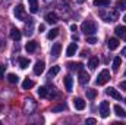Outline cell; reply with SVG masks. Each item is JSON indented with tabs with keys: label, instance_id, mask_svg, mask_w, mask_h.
<instances>
[{
	"label": "cell",
	"instance_id": "1",
	"mask_svg": "<svg viewBox=\"0 0 126 125\" xmlns=\"http://www.w3.org/2000/svg\"><path fill=\"white\" fill-rule=\"evenodd\" d=\"M81 30L85 35H94L97 32V24L94 21H84L81 25Z\"/></svg>",
	"mask_w": 126,
	"mask_h": 125
},
{
	"label": "cell",
	"instance_id": "2",
	"mask_svg": "<svg viewBox=\"0 0 126 125\" xmlns=\"http://www.w3.org/2000/svg\"><path fill=\"white\" fill-rule=\"evenodd\" d=\"M101 15V18L106 21V22H114L117 18H119V13H117V10H109V12H101L100 13Z\"/></svg>",
	"mask_w": 126,
	"mask_h": 125
},
{
	"label": "cell",
	"instance_id": "3",
	"mask_svg": "<svg viewBox=\"0 0 126 125\" xmlns=\"http://www.w3.org/2000/svg\"><path fill=\"white\" fill-rule=\"evenodd\" d=\"M13 15L16 16V19L19 21H27V15H25V7L22 4H18L15 9H13Z\"/></svg>",
	"mask_w": 126,
	"mask_h": 125
},
{
	"label": "cell",
	"instance_id": "4",
	"mask_svg": "<svg viewBox=\"0 0 126 125\" xmlns=\"http://www.w3.org/2000/svg\"><path fill=\"white\" fill-rule=\"evenodd\" d=\"M109 80H110V72H109L107 69H103V71L98 74V77H97V84H98V85H104Z\"/></svg>",
	"mask_w": 126,
	"mask_h": 125
},
{
	"label": "cell",
	"instance_id": "5",
	"mask_svg": "<svg viewBox=\"0 0 126 125\" xmlns=\"http://www.w3.org/2000/svg\"><path fill=\"white\" fill-rule=\"evenodd\" d=\"M100 113H101V118H107L110 115V104H109V102H101L100 103Z\"/></svg>",
	"mask_w": 126,
	"mask_h": 125
},
{
	"label": "cell",
	"instance_id": "6",
	"mask_svg": "<svg viewBox=\"0 0 126 125\" xmlns=\"http://www.w3.org/2000/svg\"><path fill=\"white\" fill-rule=\"evenodd\" d=\"M35 107H37V103H35L32 99H27V100H25V106H24V109H25V112H27L28 115L35 110Z\"/></svg>",
	"mask_w": 126,
	"mask_h": 125
},
{
	"label": "cell",
	"instance_id": "7",
	"mask_svg": "<svg viewBox=\"0 0 126 125\" xmlns=\"http://www.w3.org/2000/svg\"><path fill=\"white\" fill-rule=\"evenodd\" d=\"M60 50H62V44H60V43H54L53 47H51V52H50L51 59H57L59 55H60Z\"/></svg>",
	"mask_w": 126,
	"mask_h": 125
},
{
	"label": "cell",
	"instance_id": "8",
	"mask_svg": "<svg viewBox=\"0 0 126 125\" xmlns=\"http://www.w3.org/2000/svg\"><path fill=\"white\" fill-rule=\"evenodd\" d=\"M106 93L109 94L110 97H113V99H116V100H122V94L119 93L114 87H109L107 90H106Z\"/></svg>",
	"mask_w": 126,
	"mask_h": 125
},
{
	"label": "cell",
	"instance_id": "9",
	"mask_svg": "<svg viewBox=\"0 0 126 125\" xmlns=\"http://www.w3.org/2000/svg\"><path fill=\"white\" fill-rule=\"evenodd\" d=\"M46 21H47V24H57V21H59L57 13H56V12L47 13V15H46Z\"/></svg>",
	"mask_w": 126,
	"mask_h": 125
},
{
	"label": "cell",
	"instance_id": "10",
	"mask_svg": "<svg viewBox=\"0 0 126 125\" xmlns=\"http://www.w3.org/2000/svg\"><path fill=\"white\" fill-rule=\"evenodd\" d=\"M21 37H22V34H21V31H19L18 28H15V27L10 28V38H12L13 41H19Z\"/></svg>",
	"mask_w": 126,
	"mask_h": 125
},
{
	"label": "cell",
	"instance_id": "11",
	"mask_svg": "<svg viewBox=\"0 0 126 125\" xmlns=\"http://www.w3.org/2000/svg\"><path fill=\"white\" fill-rule=\"evenodd\" d=\"M44 62L43 61H38V62L35 63V66H34V74L35 75H41L43 72H44Z\"/></svg>",
	"mask_w": 126,
	"mask_h": 125
},
{
	"label": "cell",
	"instance_id": "12",
	"mask_svg": "<svg viewBox=\"0 0 126 125\" xmlns=\"http://www.w3.org/2000/svg\"><path fill=\"white\" fill-rule=\"evenodd\" d=\"M76 50H78V44H76V43H70V44L67 46V50H66V56L72 58V56L76 53Z\"/></svg>",
	"mask_w": 126,
	"mask_h": 125
},
{
	"label": "cell",
	"instance_id": "13",
	"mask_svg": "<svg viewBox=\"0 0 126 125\" xmlns=\"http://www.w3.org/2000/svg\"><path fill=\"white\" fill-rule=\"evenodd\" d=\"M90 81V75L82 69V71H79V84H82V85H85L87 83Z\"/></svg>",
	"mask_w": 126,
	"mask_h": 125
},
{
	"label": "cell",
	"instance_id": "14",
	"mask_svg": "<svg viewBox=\"0 0 126 125\" xmlns=\"http://www.w3.org/2000/svg\"><path fill=\"white\" fill-rule=\"evenodd\" d=\"M73 106H75V109H78V110H84V109H85V102H84V99H81V97L75 99V100H73Z\"/></svg>",
	"mask_w": 126,
	"mask_h": 125
},
{
	"label": "cell",
	"instance_id": "15",
	"mask_svg": "<svg viewBox=\"0 0 126 125\" xmlns=\"http://www.w3.org/2000/svg\"><path fill=\"white\" fill-rule=\"evenodd\" d=\"M113 109H114V113H116L119 118H122V119H125V118H126V112H125V109H123V107H120L119 104H116Z\"/></svg>",
	"mask_w": 126,
	"mask_h": 125
},
{
	"label": "cell",
	"instance_id": "16",
	"mask_svg": "<svg viewBox=\"0 0 126 125\" xmlns=\"http://www.w3.org/2000/svg\"><path fill=\"white\" fill-rule=\"evenodd\" d=\"M107 46H109L110 50H116V49L119 47V40H117V38H109Z\"/></svg>",
	"mask_w": 126,
	"mask_h": 125
},
{
	"label": "cell",
	"instance_id": "17",
	"mask_svg": "<svg viewBox=\"0 0 126 125\" xmlns=\"http://www.w3.org/2000/svg\"><path fill=\"white\" fill-rule=\"evenodd\" d=\"M67 66H69L70 71H82V66H84V65L81 62H69Z\"/></svg>",
	"mask_w": 126,
	"mask_h": 125
},
{
	"label": "cell",
	"instance_id": "18",
	"mask_svg": "<svg viewBox=\"0 0 126 125\" xmlns=\"http://www.w3.org/2000/svg\"><path fill=\"white\" fill-rule=\"evenodd\" d=\"M114 32L117 37H126V27L125 25H117L114 28Z\"/></svg>",
	"mask_w": 126,
	"mask_h": 125
},
{
	"label": "cell",
	"instance_id": "19",
	"mask_svg": "<svg viewBox=\"0 0 126 125\" xmlns=\"http://www.w3.org/2000/svg\"><path fill=\"white\" fill-rule=\"evenodd\" d=\"M25 50H27L28 53H34V52L37 50V43H35V41H28V43L25 44Z\"/></svg>",
	"mask_w": 126,
	"mask_h": 125
},
{
	"label": "cell",
	"instance_id": "20",
	"mask_svg": "<svg viewBox=\"0 0 126 125\" xmlns=\"http://www.w3.org/2000/svg\"><path fill=\"white\" fill-rule=\"evenodd\" d=\"M72 83H73L72 77H70V75H66V77H64V87H66V91H72Z\"/></svg>",
	"mask_w": 126,
	"mask_h": 125
},
{
	"label": "cell",
	"instance_id": "21",
	"mask_svg": "<svg viewBox=\"0 0 126 125\" xmlns=\"http://www.w3.org/2000/svg\"><path fill=\"white\" fill-rule=\"evenodd\" d=\"M30 3V10L32 13H37L38 12V0H28Z\"/></svg>",
	"mask_w": 126,
	"mask_h": 125
},
{
	"label": "cell",
	"instance_id": "22",
	"mask_svg": "<svg viewBox=\"0 0 126 125\" xmlns=\"http://www.w3.org/2000/svg\"><path fill=\"white\" fill-rule=\"evenodd\" d=\"M94 6H98V7H107V6H110V0H94Z\"/></svg>",
	"mask_w": 126,
	"mask_h": 125
},
{
	"label": "cell",
	"instance_id": "23",
	"mask_svg": "<svg viewBox=\"0 0 126 125\" xmlns=\"http://www.w3.org/2000/svg\"><path fill=\"white\" fill-rule=\"evenodd\" d=\"M32 87H34V81L30 80V78H27V80L22 83V88H24V90H30V88H32Z\"/></svg>",
	"mask_w": 126,
	"mask_h": 125
},
{
	"label": "cell",
	"instance_id": "24",
	"mask_svg": "<svg viewBox=\"0 0 126 125\" xmlns=\"http://www.w3.org/2000/svg\"><path fill=\"white\" fill-rule=\"evenodd\" d=\"M64 109H66V103H59V104H54V106L51 107L53 112H63Z\"/></svg>",
	"mask_w": 126,
	"mask_h": 125
},
{
	"label": "cell",
	"instance_id": "25",
	"mask_svg": "<svg viewBox=\"0 0 126 125\" xmlns=\"http://www.w3.org/2000/svg\"><path fill=\"white\" fill-rule=\"evenodd\" d=\"M28 65H30V59H27V58H19V66H21L22 69H27Z\"/></svg>",
	"mask_w": 126,
	"mask_h": 125
},
{
	"label": "cell",
	"instance_id": "26",
	"mask_svg": "<svg viewBox=\"0 0 126 125\" xmlns=\"http://www.w3.org/2000/svg\"><path fill=\"white\" fill-rule=\"evenodd\" d=\"M7 81H9L10 84H16V83L19 81V77L15 75V74H9V75H7Z\"/></svg>",
	"mask_w": 126,
	"mask_h": 125
},
{
	"label": "cell",
	"instance_id": "27",
	"mask_svg": "<svg viewBox=\"0 0 126 125\" xmlns=\"http://www.w3.org/2000/svg\"><path fill=\"white\" fill-rule=\"evenodd\" d=\"M120 65H122V59L120 58H114L113 59V71H119Z\"/></svg>",
	"mask_w": 126,
	"mask_h": 125
},
{
	"label": "cell",
	"instance_id": "28",
	"mask_svg": "<svg viewBox=\"0 0 126 125\" xmlns=\"http://www.w3.org/2000/svg\"><path fill=\"white\" fill-rule=\"evenodd\" d=\"M59 35V30L57 28H53L51 31H48V34H47V38L48 40H53V38H56Z\"/></svg>",
	"mask_w": 126,
	"mask_h": 125
},
{
	"label": "cell",
	"instance_id": "29",
	"mask_svg": "<svg viewBox=\"0 0 126 125\" xmlns=\"http://www.w3.org/2000/svg\"><path fill=\"white\" fill-rule=\"evenodd\" d=\"M88 66H90V69H95L98 66V58H91L88 62Z\"/></svg>",
	"mask_w": 126,
	"mask_h": 125
},
{
	"label": "cell",
	"instance_id": "30",
	"mask_svg": "<svg viewBox=\"0 0 126 125\" xmlns=\"http://www.w3.org/2000/svg\"><path fill=\"white\" fill-rule=\"evenodd\" d=\"M60 72V66H53L51 69H50V72H48V77L51 78V77H54V75H57Z\"/></svg>",
	"mask_w": 126,
	"mask_h": 125
},
{
	"label": "cell",
	"instance_id": "31",
	"mask_svg": "<svg viewBox=\"0 0 126 125\" xmlns=\"http://www.w3.org/2000/svg\"><path fill=\"white\" fill-rule=\"evenodd\" d=\"M95 96H97V91H95L94 88H88V90H87V97H88L90 100H94Z\"/></svg>",
	"mask_w": 126,
	"mask_h": 125
},
{
	"label": "cell",
	"instance_id": "32",
	"mask_svg": "<svg viewBox=\"0 0 126 125\" xmlns=\"http://www.w3.org/2000/svg\"><path fill=\"white\" fill-rule=\"evenodd\" d=\"M37 93H38L40 97H47V88H46V87H40Z\"/></svg>",
	"mask_w": 126,
	"mask_h": 125
},
{
	"label": "cell",
	"instance_id": "33",
	"mask_svg": "<svg viewBox=\"0 0 126 125\" xmlns=\"http://www.w3.org/2000/svg\"><path fill=\"white\" fill-rule=\"evenodd\" d=\"M116 6H117L119 9H122V10H125V9H126V0H119V1L116 3Z\"/></svg>",
	"mask_w": 126,
	"mask_h": 125
},
{
	"label": "cell",
	"instance_id": "34",
	"mask_svg": "<svg viewBox=\"0 0 126 125\" xmlns=\"http://www.w3.org/2000/svg\"><path fill=\"white\" fill-rule=\"evenodd\" d=\"M87 43H90V44H95V43H97V38H95L94 35H90V37L87 38Z\"/></svg>",
	"mask_w": 126,
	"mask_h": 125
},
{
	"label": "cell",
	"instance_id": "35",
	"mask_svg": "<svg viewBox=\"0 0 126 125\" xmlns=\"http://www.w3.org/2000/svg\"><path fill=\"white\" fill-rule=\"evenodd\" d=\"M87 124L88 125H94V124H97V119H94V118H88V119H87Z\"/></svg>",
	"mask_w": 126,
	"mask_h": 125
},
{
	"label": "cell",
	"instance_id": "36",
	"mask_svg": "<svg viewBox=\"0 0 126 125\" xmlns=\"http://www.w3.org/2000/svg\"><path fill=\"white\" fill-rule=\"evenodd\" d=\"M4 68H6L4 65H0V80H1L3 75H4Z\"/></svg>",
	"mask_w": 126,
	"mask_h": 125
},
{
	"label": "cell",
	"instance_id": "37",
	"mask_svg": "<svg viewBox=\"0 0 126 125\" xmlns=\"http://www.w3.org/2000/svg\"><path fill=\"white\" fill-rule=\"evenodd\" d=\"M120 88H122V90H126V81H122V83H120Z\"/></svg>",
	"mask_w": 126,
	"mask_h": 125
},
{
	"label": "cell",
	"instance_id": "38",
	"mask_svg": "<svg viewBox=\"0 0 126 125\" xmlns=\"http://www.w3.org/2000/svg\"><path fill=\"white\" fill-rule=\"evenodd\" d=\"M87 55H88V50H82V53H81V56H82V58H85Z\"/></svg>",
	"mask_w": 126,
	"mask_h": 125
},
{
	"label": "cell",
	"instance_id": "39",
	"mask_svg": "<svg viewBox=\"0 0 126 125\" xmlns=\"http://www.w3.org/2000/svg\"><path fill=\"white\" fill-rule=\"evenodd\" d=\"M70 30H72V31L75 32V31H76V30H78V27H76V25L73 24V25H70Z\"/></svg>",
	"mask_w": 126,
	"mask_h": 125
},
{
	"label": "cell",
	"instance_id": "40",
	"mask_svg": "<svg viewBox=\"0 0 126 125\" xmlns=\"http://www.w3.org/2000/svg\"><path fill=\"white\" fill-rule=\"evenodd\" d=\"M44 28H46L44 25H40V27H38V30H40V32H41V31H44Z\"/></svg>",
	"mask_w": 126,
	"mask_h": 125
},
{
	"label": "cell",
	"instance_id": "41",
	"mask_svg": "<svg viewBox=\"0 0 126 125\" xmlns=\"http://www.w3.org/2000/svg\"><path fill=\"white\" fill-rule=\"evenodd\" d=\"M122 55L126 58V47H123V50H122Z\"/></svg>",
	"mask_w": 126,
	"mask_h": 125
},
{
	"label": "cell",
	"instance_id": "42",
	"mask_svg": "<svg viewBox=\"0 0 126 125\" xmlns=\"http://www.w3.org/2000/svg\"><path fill=\"white\" fill-rule=\"evenodd\" d=\"M44 1H46V3H50V1H53V0H44Z\"/></svg>",
	"mask_w": 126,
	"mask_h": 125
},
{
	"label": "cell",
	"instance_id": "43",
	"mask_svg": "<svg viewBox=\"0 0 126 125\" xmlns=\"http://www.w3.org/2000/svg\"><path fill=\"white\" fill-rule=\"evenodd\" d=\"M123 21H125V22H126V15H125V16H123Z\"/></svg>",
	"mask_w": 126,
	"mask_h": 125
},
{
	"label": "cell",
	"instance_id": "44",
	"mask_svg": "<svg viewBox=\"0 0 126 125\" xmlns=\"http://www.w3.org/2000/svg\"><path fill=\"white\" fill-rule=\"evenodd\" d=\"M78 1H79V3H82V1H85V0H78Z\"/></svg>",
	"mask_w": 126,
	"mask_h": 125
},
{
	"label": "cell",
	"instance_id": "45",
	"mask_svg": "<svg viewBox=\"0 0 126 125\" xmlns=\"http://www.w3.org/2000/svg\"><path fill=\"white\" fill-rule=\"evenodd\" d=\"M125 75H126V72H125Z\"/></svg>",
	"mask_w": 126,
	"mask_h": 125
}]
</instances>
